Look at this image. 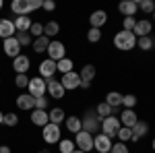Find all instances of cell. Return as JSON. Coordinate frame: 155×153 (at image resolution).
I'll return each mask as SVG.
<instances>
[{
    "instance_id": "6da1fadb",
    "label": "cell",
    "mask_w": 155,
    "mask_h": 153,
    "mask_svg": "<svg viewBox=\"0 0 155 153\" xmlns=\"http://www.w3.org/2000/svg\"><path fill=\"white\" fill-rule=\"evenodd\" d=\"M44 0H12L11 2V11L17 17H29L31 12H35L37 8H41Z\"/></svg>"
},
{
    "instance_id": "7a4b0ae2",
    "label": "cell",
    "mask_w": 155,
    "mask_h": 153,
    "mask_svg": "<svg viewBox=\"0 0 155 153\" xmlns=\"http://www.w3.org/2000/svg\"><path fill=\"white\" fill-rule=\"evenodd\" d=\"M81 126H83L81 130L89 132V135H93V137L101 130V118L97 116L95 108H89V110L85 112V116L81 118Z\"/></svg>"
},
{
    "instance_id": "3957f363",
    "label": "cell",
    "mask_w": 155,
    "mask_h": 153,
    "mask_svg": "<svg viewBox=\"0 0 155 153\" xmlns=\"http://www.w3.org/2000/svg\"><path fill=\"white\" fill-rule=\"evenodd\" d=\"M112 42H114L116 50H120V52H130L137 48V35L132 31H118Z\"/></svg>"
},
{
    "instance_id": "277c9868",
    "label": "cell",
    "mask_w": 155,
    "mask_h": 153,
    "mask_svg": "<svg viewBox=\"0 0 155 153\" xmlns=\"http://www.w3.org/2000/svg\"><path fill=\"white\" fill-rule=\"evenodd\" d=\"M41 139L46 145H58L60 139H62V132H60V126L58 124H52L48 122L44 128H41Z\"/></svg>"
},
{
    "instance_id": "5b68a950",
    "label": "cell",
    "mask_w": 155,
    "mask_h": 153,
    "mask_svg": "<svg viewBox=\"0 0 155 153\" xmlns=\"http://www.w3.org/2000/svg\"><path fill=\"white\" fill-rule=\"evenodd\" d=\"M120 120L118 116H107L101 120V132L106 135L107 139H116V135H118V130H120Z\"/></svg>"
},
{
    "instance_id": "8992f818",
    "label": "cell",
    "mask_w": 155,
    "mask_h": 153,
    "mask_svg": "<svg viewBox=\"0 0 155 153\" xmlns=\"http://www.w3.org/2000/svg\"><path fill=\"white\" fill-rule=\"evenodd\" d=\"M48 58L50 60H54V62H58V60L62 58H66V46L60 42V39H52L50 42V46H48Z\"/></svg>"
},
{
    "instance_id": "52a82bcc",
    "label": "cell",
    "mask_w": 155,
    "mask_h": 153,
    "mask_svg": "<svg viewBox=\"0 0 155 153\" xmlns=\"http://www.w3.org/2000/svg\"><path fill=\"white\" fill-rule=\"evenodd\" d=\"M74 147L81 149V151H85V153L93 151V135H89V132H85V130L77 132V135H74Z\"/></svg>"
},
{
    "instance_id": "ba28073f",
    "label": "cell",
    "mask_w": 155,
    "mask_h": 153,
    "mask_svg": "<svg viewBox=\"0 0 155 153\" xmlns=\"http://www.w3.org/2000/svg\"><path fill=\"white\" fill-rule=\"evenodd\" d=\"M27 93L33 95V97H44V95H46V79H41V77H33V79H29Z\"/></svg>"
},
{
    "instance_id": "9c48e42d",
    "label": "cell",
    "mask_w": 155,
    "mask_h": 153,
    "mask_svg": "<svg viewBox=\"0 0 155 153\" xmlns=\"http://www.w3.org/2000/svg\"><path fill=\"white\" fill-rule=\"evenodd\" d=\"M60 83H62L64 91H74V89L81 87V77H79L77 71H71V72H66V75H62Z\"/></svg>"
},
{
    "instance_id": "30bf717a",
    "label": "cell",
    "mask_w": 155,
    "mask_h": 153,
    "mask_svg": "<svg viewBox=\"0 0 155 153\" xmlns=\"http://www.w3.org/2000/svg\"><path fill=\"white\" fill-rule=\"evenodd\" d=\"M46 93H50L52 99H62L66 91H64L60 79H46Z\"/></svg>"
},
{
    "instance_id": "8fae6325",
    "label": "cell",
    "mask_w": 155,
    "mask_h": 153,
    "mask_svg": "<svg viewBox=\"0 0 155 153\" xmlns=\"http://www.w3.org/2000/svg\"><path fill=\"white\" fill-rule=\"evenodd\" d=\"M112 145H114L112 139H107L104 132H97L93 137V151H97V153H110Z\"/></svg>"
},
{
    "instance_id": "7c38bea8",
    "label": "cell",
    "mask_w": 155,
    "mask_h": 153,
    "mask_svg": "<svg viewBox=\"0 0 155 153\" xmlns=\"http://www.w3.org/2000/svg\"><path fill=\"white\" fill-rule=\"evenodd\" d=\"M95 64H85L83 68H81V72H79V77H81V87L83 89H89L91 87V81L95 79Z\"/></svg>"
},
{
    "instance_id": "4fadbf2b",
    "label": "cell",
    "mask_w": 155,
    "mask_h": 153,
    "mask_svg": "<svg viewBox=\"0 0 155 153\" xmlns=\"http://www.w3.org/2000/svg\"><path fill=\"white\" fill-rule=\"evenodd\" d=\"M37 71H39V77H41V79H54V75L58 72V68H56V62H54V60L46 58V60L39 62Z\"/></svg>"
},
{
    "instance_id": "5bb4252c",
    "label": "cell",
    "mask_w": 155,
    "mask_h": 153,
    "mask_svg": "<svg viewBox=\"0 0 155 153\" xmlns=\"http://www.w3.org/2000/svg\"><path fill=\"white\" fill-rule=\"evenodd\" d=\"M2 50H4V54H6L8 58H12V60L21 54V46H19V42H17V37H15V35L2 42Z\"/></svg>"
},
{
    "instance_id": "9a60e30c",
    "label": "cell",
    "mask_w": 155,
    "mask_h": 153,
    "mask_svg": "<svg viewBox=\"0 0 155 153\" xmlns=\"http://www.w3.org/2000/svg\"><path fill=\"white\" fill-rule=\"evenodd\" d=\"M151 31H153V23H151L149 19H141V21H137L134 29H132V33L137 35V39H139V37L151 35Z\"/></svg>"
},
{
    "instance_id": "2e32d148",
    "label": "cell",
    "mask_w": 155,
    "mask_h": 153,
    "mask_svg": "<svg viewBox=\"0 0 155 153\" xmlns=\"http://www.w3.org/2000/svg\"><path fill=\"white\" fill-rule=\"evenodd\" d=\"M12 68L17 75H27V71L31 68V60L29 56H25V54H19L17 58L12 60Z\"/></svg>"
},
{
    "instance_id": "e0dca14e",
    "label": "cell",
    "mask_w": 155,
    "mask_h": 153,
    "mask_svg": "<svg viewBox=\"0 0 155 153\" xmlns=\"http://www.w3.org/2000/svg\"><path fill=\"white\" fill-rule=\"evenodd\" d=\"M120 124L122 126H126V128H132L137 122H139V114L134 112V110H122V114L118 116Z\"/></svg>"
},
{
    "instance_id": "ac0fdd59",
    "label": "cell",
    "mask_w": 155,
    "mask_h": 153,
    "mask_svg": "<svg viewBox=\"0 0 155 153\" xmlns=\"http://www.w3.org/2000/svg\"><path fill=\"white\" fill-rule=\"evenodd\" d=\"M17 108L19 110H23V112H29V110H33L35 108V97L33 95H29V93H21V95H17Z\"/></svg>"
},
{
    "instance_id": "d6986e66",
    "label": "cell",
    "mask_w": 155,
    "mask_h": 153,
    "mask_svg": "<svg viewBox=\"0 0 155 153\" xmlns=\"http://www.w3.org/2000/svg\"><path fill=\"white\" fill-rule=\"evenodd\" d=\"M17 33V29H15V23H12V19H0V39L4 42V39H8Z\"/></svg>"
},
{
    "instance_id": "ffe728a7",
    "label": "cell",
    "mask_w": 155,
    "mask_h": 153,
    "mask_svg": "<svg viewBox=\"0 0 155 153\" xmlns=\"http://www.w3.org/2000/svg\"><path fill=\"white\" fill-rule=\"evenodd\" d=\"M107 23V12L106 11H93L91 17H89V25L93 29H101L104 25Z\"/></svg>"
},
{
    "instance_id": "44dd1931",
    "label": "cell",
    "mask_w": 155,
    "mask_h": 153,
    "mask_svg": "<svg viewBox=\"0 0 155 153\" xmlns=\"http://www.w3.org/2000/svg\"><path fill=\"white\" fill-rule=\"evenodd\" d=\"M149 132V122H145V120H139L134 126H132V143H137V141H141L145 135Z\"/></svg>"
},
{
    "instance_id": "7402d4cb",
    "label": "cell",
    "mask_w": 155,
    "mask_h": 153,
    "mask_svg": "<svg viewBox=\"0 0 155 153\" xmlns=\"http://www.w3.org/2000/svg\"><path fill=\"white\" fill-rule=\"evenodd\" d=\"M50 122V116H48V110H31V124L35 126H46Z\"/></svg>"
},
{
    "instance_id": "603a6c76",
    "label": "cell",
    "mask_w": 155,
    "mask_h": 153,
    "mask_svg": "<svg viewBox=\"0 0 155 153\" xmlns=\"http://www.w3.org/2000/svg\"><path fill=\"white\" fill-rule=\"evenodd\" d=\"M118 11L124 15V17H134L137 12H139V4L134 2V0H122L118 4Z\"/></svg>"
},
{
    "instance_id": "cb8c5ba5",
    "label": "cell",
    "mask_w": 155,
    "mask_h": 153,
    "mask_svg": "<svg viewBox=\"0 0 155 153\" xmlns=\"http://www.w3.org/2000/svg\"><path fill=\"white\" fill-rule=\"evenodd\" d=\"M12 23H15V29H17L19 33H29L33 21H31V17H15Z\"/></svg>"
},
{
    "instance_id": "d4e9b609",
    "label": "cell",
    "mask_w": 155,
    "mask_h": 153,
    "mask_svg": "<svg viewBox=\"0 0 155 153\" xmlns=\"http://www.w3.org/2000/svg\"><path fill=\"white\" fill-rule=\"evenodd\" d=\"M50 42H52V39L46 37V35L35 37V39H33V44H31V46H33V52H35V54H44V52H48Z\"/></svg>"
},
{
    "instance_id": "484cf974",
    "label": "cell",
    "mask_w": 155,
    "mask_h": 153,
    "mask_svg": "<svg viewBox=\"0 0 155 153\" xmlns=\"http://www.w3.org/2000/svg\"><path fill=\"white\" fill-rule=\"evenodd\" d=\"M48 116H50V122H52V124H58L60 126V124L66 120V112H64L62 108H52L48 112Z\"/></svg>"
},
{
    "instance_id": "4316f807",
    "label": "cell",
    "mask_w": 155,
    "mask_h": 153,
    "mask_svg": "<svg viewBox=\"0 0 155 153\" xmlns=\"http://www.w3.org/2000/svg\"><path fill=\"white\" fill-rule=\"evenodd\" d=\"M122 97H124V95L118 93V91H110V93L106 95V104L112 108V110H118V108L122 106Z\"/></svg>"
},
{
    "instance_id": "83f0119b",
    "label": "cell",
    "mask_w": 155,
    "mask_h": 153,
    "mask_svg": "<svg viewBox=\"0 0 155 153\" xmlns=\"http://www.w3.org/2000/svg\"><path fill=\"white\" fill-rule=\"evenodd\" d=\"M64 124H66V130H68V132H74V135L81 132V128H83V126H81V118L79 116H68L66 120H64Z\"/></svg>"
},
{
    "instance_id": "f1b7e54d",
    "label": "cell",
    "mask_w": 155,
    "mask_h": 153,
    "mask_svg": "<svg viewBox=\"0 0 155 153\" xmlns=\"http://www.w3.org/2000/svg\"><path fill=\"white\" fill-rule=\"evenodd\" d=\"M95 112H97V116L104 120V118H107V116H116L118 110H112L106 101H101V104H97V106H95Z\"/></svg>"
},
{
    "instance_id": "f546056e",
    "label": "cell",
    "mask_w": 155,
    "mask_h": 153,
    "mask_svg": "<svg viewBox=\"0 0 155 153\" xmlns=\"http://www.w3.org/2000/svg\"><path fill=\"white\" fill-rule=\"evenodd\" d=\"M56 68H58V72H62V75H66V72L74 71V62H72L71 58H62L56 62Z\"/></svg>"
},
{
    "instance_id": "4dcf8cb0",
    "label": "cell",
    "mask_w": 155,
    "mask_h": 153,
    "mask_svg": "<svg viewBox=\"0 0 155 153\" xmlns=\"http://www.w3.org/2000/svg\"><path fill=\"white\" fill-rule=\"evenodd\" d=\"M60 33V25L56 21H48V23H44V35L46 37H54Z\"/></svg>"
},
{
    "instance_id": "1f68e13d",
    "label": "cell",
    "mask_w": 155,
    "mask_h": 153,
    "mask_svg": "<svg viewBox=\"0 0 155 153\" xmlns=\"http://www.w3.org/2000/svg\"><path fill=\"white\" fill-rule=\"evenodd\" d=\"M153 46H155V42H153V37H151V35L139 37V39H137V48H141L143 52H149V50H153Z\"/></svg>"
},
{
    "instance_id": "d6a6232c",
    "label": "cell",
    "mask_w": 155,
    "mask_h": 153,
    "mask_svg": "<svg viewBox=\"0 0 155 153\" xmlns=\"http://www.w3.org/2000/svg\"><path fill=\"white\" fill-rule=\"evenodd\" d=\"M74 149H77V147H74V141H72V139H60V143H58L60 153H72Z\"/></svg>"
},
{
    "instance_id": "836d02e7",
    "label": "cell",
    "mask_w": 155,
    "mask_h": 153,
    "mask_svg": "<svg viewBox=\"0 0 155 153\" xmlns=\"http://www.w3.org/2000/svg\"><path fill=\"white\" fill-rule=\"evenodd\" d=\"M137 4H139V8L143 12H147V15H153L155 12V2L153 0H139Z\"/></svg>"
},
{
    "instance_id": "e575fe53",
    "label": "cell",
    "mask_w": 155,
    "mask_h": 153,
    "mask_svg": "<svg viewBox=\"0 0 155 153\" xmlns=\"http://www.w3.org/2000/svg\"><path fill=\"white\" fill-rule=\"evenodd\" d=\"M15 37H17V42H19V46L21 48H27V46H31L33 44V37L29 35V33H15Z\"/></svg>"
},
{
    "instance_id": "d590c367",
    "label": "cell",
    "mask_w": 155,
    "mask_h": 153,
    "mask_svg": "<svg viewBox=\"0 0 155 153\" xmlns=\"http://www.w3.org/2000/svg\"><path fill=\"white\" fill-rule=\"evenodd\" d=\"M116 139H118L120 143H126L132 139V128H126V126H120L118 135H116Z\"/></svg>"
},
{
    "instance_id": "8d00e7d4",
    "label": "cell",
    "mask_w": 155,
    "mask_h": 153,
    "mask_svg": "<svg viewBox=\"0 0 155 153\" xmlns=\"http://www.w3.org/2000/svg\"><path fill=\"white\" fill-rule=\"evenodd\" d=\"M122 106H124V110H134V106H137V95H124L122 97Z\"/></svg>"
},
{
    "instance_id": "74e56055",
    "label": "cell",
    "mask_w": 155,
    "mask_h": 153,
    "mask_svg": "<svg viewBox=\"0 0 155 153\" xmlns=\"http://www.w3.org/2000/svg\"><path fill=\"white\" fill-rule=\"evenodd\" d=\"M29 35H31V37H41V35H44V23H37V21H33L31 29H29Z\"/></svg>"
},
{
    "instance_id": "f35d334b",
    "label": "cell",
    "mask_w": 155,
    "mask_h": 153,
    "mask_svg": "<svg viewBox=\"0 0 155 153\" xmlns=\"http://www.w3.org/2000/svg\"><path fill=\"white\" fill-rule=\"evenodd\" d=\"M2 124H6V126H17V124H19V116H17L15 112H8V114H4Z\"/></svg>"
},
{
    "instance_id": "ab89813d",
    "label": "cell",
    "mask_w": 155,
    "mask_h": 153,
    "mask_svg": "<svg viewBox=\"0 0 155 153\" xmlns=\"http://www.w3.org/2000/svg\"><path fill=\"white\" fill-rule=\"evenodd\" d=\"M134 25H137V19L134 17H124L122 19V31H132Z\"/></svg>"
},
{
    "instance_id": "60d3db41",
    "label": "cell",
    "mask_w": 155,
    "mask_h": 153,
    "mask_svg": "<svg viewBox=\"0 0 155 153\" xmlns=\"http://www.w3.org/2000/svg\"><path fill=\"white\" fill-rule=\"evenodd\" d=\"M87 39H89L91 44H97V42L101 39V29H93V27H91V29L87 31Z\"/></svg>"
},
{
    "instance_id": "b9f144b4",
    "label": "cell",
    "mask_w": 155,
    "mask_h": 153,
    "mask_svg": "<svg viewBox=\"0 0 155 153\" xmlns=\"http://www.w3.org/2000/svg\"><path fill=\"white\" fill-rule=\"evenodd\" d=\"M15 85H17L19 89H27V85H29V77H27V75H15Z\"/></svg>"
},
{
    "instance_id": "7bdbcfd3",
    "label": "cell",
    "mask_w": 155,
    "mask_h": 153,
    "mask_svg": "<svg viewBox=\"0 0 155 153\" xmlns=\"http://www.w3.org/2000/svg\"><path fill=\"white\" fill-rule=\"evenodd\" d=\"M48 104H50V97H35V108L33 110H48Z\"/></svg>"
},
{
    "instance_id": "ee69618b",
    "label": "cell",
    "mask_w": 155,
    "mask_h": 153,
    "mask_svg": "<svg viewBox=\"0 0 155 153\" xmlns=\"http://www.w3.org/2000/svg\"><path fill=\"white\" fill-rule=\"evenodd\" d=\"M110 153H130L128 151V147H126V143H114L112 145V149H110Z\"/></svg>"
},
{
    "instance_id": "f6af8a7d",
    "label": "cell",
    "mask_w": 155,
    "mask_h": 153,
    "mask_svg": "<svg viewBox=\"0 0 155 153\" xmlns=\"http://www.w3.org/2000/svg\"><path fill=\"white\" fill-rule=\"evenodd\" d=\"M41 8L46 12H52V11H56V2H52V0H44V4H41Z\"/></svg>"
},
{
    "instance_id": "bcb514c9",
    "label": "cell",
    "mask_w": 155,
    "mask_h": 153,
    "mask_svg": "<svg viewBox=\"0 0 155 153\" xmlns=\"http://www.w3.org/2000/svg\"><path fill=\"white\" fill-rule=\"evenodd\" d=\"M0 153H11V147L8 145H0Z\"/></svg>"
},
{
    "instance_id": "7dc6e473",
    "label": "cell",
    "mask_w": 155,
    "mask_h": 153,
    "mask_svg": "<svg viewBox=\"0 0 155 153\" xmlns=\"http://www.w3.org/2000/svg\"><path fill=\"white\" fill-rule=\"evenodd\" d=\"M37 153H50V149H41V151H37Z\"/></svg>"
},
{
    "instance_id": "c3c4849f",
    "label": "cell",
    "mask_w": 155,
    "mask_h": 153,
    "mask_svg": "<svg viewBox=\"0 0 155 153\" xmlns=\"http://www.w3.org/2000/svg\"><path fill=\"white\" fill-rule=\"evenodd\" d=\"M151 147H153V151H155V137H153V141H151Z\"/></svg>"
},
{
    "instance_id": "681fc988",
    "label": "cell",
    "mask_w": 155,
    "mask_h": 153,
    "mask_svg": "<svg viewBox=\"0 0 155 153\" xmlns=\"http://www.w3.org/2000/svg\"><path fill=\"white\" fill-rule=\"evenodd\" d=\"M2 120H4V114H2V112H0V124H2Z\"/></svg>"
},
{
    "instance_id": "f907efd6",
    "label": "cell",
    "mask_w": 155,
    "mask_h": 153,
    "mask_svg": "<svg viewBox=\"0 0 155 153\" xmlns=\"http://www.w3.org/2000/svg\"><path fill=\"white\" fill-rule=\"evenodd\" d=\"M72 153H85V151H81V149H74V151H72Z\"/></svg>"
},
{
    "instance_id": "816d5d0a",
    "label": "cell",
    "mask_w": 155,
    "mask_h": 153,
    "mask_svg": "<svg viewBox=\"0 0 155 153\" xmlns=\"http://www.w3.org/2000/svg\"><path fill=\"white\" fill-rule=\"evenodd\" d=\"M2 6H4V2H2V0H0V11H2Z\"/></svg>"
},
{
    "instance_id": "f5cc1de1",
    "label": "cell",
    "mask_w": 155,
    "mask_h": 153,
    "mask_svg": "<svg viewBox=\"0 0 155 153\" xmlns=\"http://www.w3.org/2000/svg\"><path fill=\"white\" fill-rule=\"evenodd\" d=\"M153 21H155V12H153Z\"/></svg>"
},
{
    "instance_id": "db71d44e",
    "label": "cell",
    "mask_w": 155,
    "mask_h": 153,
    "mask_svg": "<svg viewBox=\"0 0 155 153\" xmlns=\"http://www.w3.org/2000/svg\"><path fill=\"white\" fill-rule=\"evenodd\" d=\"M0 83H2V81H0Z\"/></svg>"
}]
</instances>
